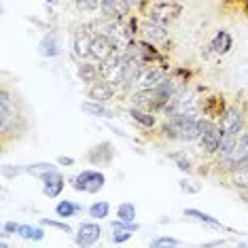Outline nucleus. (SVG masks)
<instances>
[{
	"instance_id": "obj_1",
	"label": "nucleus",
	"mask_w": 248,
	"mask_h": 248,
	"mask_svg": "<svg viewBox=\"0 0 248 248\" xmlns=\"http://www.w3.org/2000/svg\"><path fill=\"white\" fill-rule=\"evenodd\" d=\"M163 136L178 142H191L200 138V125H197L195 115L191 112H176L170 115V121L163 125Z\"/></svg>"
},
{
	"instance_id": "obj_2",
	"label": "nucleus",
	"mask_w": 248,
	"mask_h": 248,
	"mask_svg": "<svg viewBox=\"0 0 248 248\" xmlns=\"http://www.w3.org/2000/svg\"><path fill=\"white\" fill-rule=\"evenodd\" d=\"M26 127L24 115L17 108V100L11 98L7 89L0 92V132H2V140L7 142L11 132H21Z\"/></svg>"
},
{
	"instance_id": "obj_3",
	"label": "nucleus",
	"mask_w": 248,
	"mask_h": 248,
	"mask_svg": "<svg viewBox=\"0 0 248 248\" xmlns=\"http://www.w3.org/2000/svg\"><path fill=\"white\" fill-rule=\"evenodd\" d=\"M197 125H200V146L204 149V153L217 155L218 146H221V138H223L221 125L210 119H197Z\"/></svg>"
},
{
	"instance_id": "obj_4",
	"label": "nucleus",
	"mask_w": 248,
	"mask_h": 248,
	"mask_svg": "<svg viewBox=\"0 0 248 248\" xmlns=\"http://www.w3.org/2000/svg\"><path fill=\"white\" fill-rule=\"evenodd\" d=\"M70 183L77 191H83V193H98V191L104 189L106 176L98 170H83V172H78L75 178H70Z\"/></svg>"
},
{
	"instance_id": "obj_5",
	"label": "nucleus",
	"mask_w": 248,
	"mask_h": 248,
	"mask_svg": "<svg viewBox=\"0 0 248 248\" xmlns=\"http://www.w3.org/2000/svg\"><path fill=\"white\" fill-rule=\"evenodd\" d=\"M129 9H132V4L127 0H102L100 2V17L117 21V19L127 17Z\"/></svg>"
},
{
	"instance_id": "obj_6",
	"label": "nucleus",
	"mask_w": 248,
	"mask_h": 248,
	"mask_svg": "<svg viewBox=\"0 0 248 248\" xmlns=\"http://www.w3.org/2000/svg\"><path fill=\"white\" fill-rule=\"evenodd\" d=\"M115 41L104 34V32H100V34L93 36V43H92V53H89V58L98 60V62H104L106 58H110L112 53H115Z\"/></svg>"
},
{
	"instance_id": "obj_7",
	"label": "nucleus",
	"mask_w": 248,
	"mask_h": 248,
	"mask_svg": "<svg viewBox=\"0 0 248 248\" xmlns=\"http://www.w3.org/2000/svg\"><path fill=\"white\" fill-rule=\"evenodd\" d=\"M140 34H142V41L151 43V45H163L168 41V30L166 26L159 24V21H146V24L140 26Z\"/></svg>"
},
{
	"instance_id": "obj_8",
	"label": "nucleus",
	"mask_w": 248,
	"mask_h": 248,
	"mask_svg": "<svg viewBox=\"0 0 248 248\" xmlns=\"http://www.w3.org/2000/svg\"><path fill=\"white\" fill-rule=\"evenodd\" d=\"M218 125H221L223 134H235V136H238L242 132V127H244V119H242V112L238 106H231V108L225 110Z\"/></svg>"
},
{
	"instance_id": "obj_9",
	"label": "nucleus",
	"mask_w": 248,
	"mask_h": 248,
	"mask_svg": "<svg viewBox=\"0 0 248 248\" xmlns=\"http://www.w3.org/2000/svg\"><path fill=\"white\" fill-rule=\"evenodd\" d=\"M246 157H248V132H240L238 140H235V144H233V149H231V153L223 159V163L235 168L240 161H244Z\"/></svg>"
},
{
	"instance_id": "obj_10",
	"label": "nucleus",
	"mask_w": 248,
	"mask_h": 248,
	"mask_svg": "<svg viewBox=\"0 0 248 248\" xmlns=\"http://www.w3.org/2000/svg\"><path fill=\"white\" fill-rule=\"evenodd\" d=\"M100 235H102V227L98 223H81V227L75 235V242L78 246H92L100 240Z\"/></svg>"
},
{
	"instance_id": "obj_11",
	"label": "nucleus",
	"mask_w": 248,
	"mask_h": 248,
	"mask_svg": "<svg viewBox=\"0 0 248 248\" xmlns=\"http://www.w3.org/2000/svg\"><path fill=\"white\" fill-rule=\"evenodd\" d=\"M112 157H115V149H112L110 142H100L95 144L93 149H89L87 159L93 163V166H110Z\"/></svg>"
},
{
	"instance_id": "obj_12",
	"label": "nucleus",
	"mask_w": 248,
	"mask_h": 248,
	"mask_svg": "<svg viewBox=\"0 0 248 248\" xmlns=\"http://www.w3.org/2000/svg\"><path fill=\"white\" fill-rule=\"evenodd\" d=\"M43 193L49 197V200H55V197L62 195V191H64L66 187V180L64 176L55 170V172H49L47 176H43Z\"/></svg>"
},
{
	"instance_id": "obj_13",
	"label": "nucleus",
	"mask_w": 248,
	"mask_h": 248,
	"mask_svg": "<svg viewBox=\"0 0 248 248\" xmlns=\"http://www.w3.org/2000/svg\"><path fill=\"white\" fill-rule=\"evenodd\" d=\"M92 43H93V34L87 28H78L75 32V53L81 60L89 58V53H92Z\"/></svg>"
},
{
	"instance_id": "obj_14",
	"label": "nucleus",
	"mask_w": 248,
	"mask_h": 248,
	"mask_svg": "<svg viewBox=\"0 0 248 248\" xmlns=\"http://www.w3.org/2000/svg\"><path fill=\"white\" fill-rule=\"evenodd\" d=\"M112 231H115V233H112V242H115V244H123V242H127L138 231V225L125 223V221H121V218H117V221H112Z\"/></svg>"
},
{
	"instance_id": "obj_15",
	"label": "nucleus",
	"mask_w": 248,
	"mask_h": 248,
	"mask_svg": "<svg viewBox=\"0 0 248 248\" xmlns=\"http://www.w3.org/2000/svg\"><path fill=\"white\" fill-rule=\"evenodd\" d=\"M115 89L108 81H95L92 87L87 89V95L92 100H95V102H108V100H112V95H115Z\"/></svg>"
},
{
	"instance_id": "obj_16",
	"label": "nucleus",
	"mask_w": 248,
	"mask_h": 248,
	"mask_svg": "<svg viewBox=\"0 0 248 248\" xmlns=\"http://www.w3.org/2000/svg\"><path fill=\"white\" fill-rule=\"evenodd\" d=\"M180 13V7L178 4H159V7H155L153 11L149 13V17L153 21H159V24L166 26L170 19H174L176 15Z\"/></svg>"
},
{
	"instance_id": "obj_17",
	"label": "nucleus",
	"mask_w": 248,
	"mask_h": 248,
	"mask_svg": "<svg viewBox=\"0 0 248 248\" xmlns=\"http://www.w3.org/2000/svg\"><path fill=\"white\" fill-rule=\"evenodd\" d=\"M163 78H166L163 68H146V70H142V75L138 78V85H140V89H153L155 85H159Z\"/></svg>"
},
{
	"instance_id": "obj_18",
	"label": "nucleus",
	"mask_w": 248,
	"mask_h": 248,
	"mask_svg": "<svg viewBox=\"0 0 248 248\" xmlns=\"http://www.w3.org/2000/svg\"><path fill=\"white\" fill-rule=\"evenodd\" d=\"M231 45H233V38H231L229 32H225V30H218L217 34H214L212 38V43H210V47H212V51L214 53H218V55H225L231 49Z\"/></svg>"
},
{
	"instance_id": "obj_19",
	"label": "nucleus",
	"mask_w": 248,
	"mask_h": 248,
	"mask_svg": "<svg viewBox=\"0 0 248 248\" xmlns=\"http://www.w3.org/2000/svg\"><path fill=\"white\" fill-rule=\"evenodd\" d=\"M100 66H95V64H92V62H83L81 66H78V78H81L85 85H93L95 81L100 78Z\"/></svg>"
},
{
	"instance_id": "obj_20",
	"label": "nucleus",
	"mask_w": 248,
	"mask_h": 248,
	"mask_svg": "<svg viewBox=\"0 0 248 248\" xmlns=\"http://www.w3.org/2000/svg\"><path fill=\"white\" fill-rule=\"evenodd\" d=\"M127 115L132 117L134 121H138L142 127H155V123H157V119H155V115L151 110H144V108H138V106H134V108H129L127 110Z\"/></svg>"
},
{
	"instance_id": "obj_21",
	"label": "nucleus",
	"mask_w": 248,
	"mask_h": 248,
	"mask_svg": "<svg viewBox=\"0 0 248 248\" xmlns=\"http://www.w3.org/2000/svg\"><path fill=\"white\" fill-rule=\"evenodd\" d=\"M183 214H185V217H189V218H195V221H200V223L208 225V227H214V229H223V225L218 223V218L210 217V214H208V212H202V210H197V208H187V210H185Z\"/></svg>"
},
{
	"instance_id": "obj_22",
	"label": "nucleus",
	"mask_w": 248,
	"mask_h": 248,
	"mask_svg": "<svg viewBox=\"0 0 248 248\" xmlns=\"http://www.w3.org/2000/svg\"><path fill=\"white\" fill-rule=\"evenodd\" d=\"M81 110L87 112V115H92V117H104V119H110V117H115V115H112V110H108L104 106V102H95V100L83 102L81 104Z\"/></svg>"
},
{
	"instance_id": "obj_23",
	"label": "nucleus",
	"mask_w": 248,
	"mask_h": 248,
	"mask_svg": "<svg viewBox=\"0 0 248 248\" xmlns=\"http://www.w3.org/2000/svg\"><path fill=\"white\" fill-rule=\"evenodd\" d=\"M38 51H41V55H45V58H55V55H60V43H58V36L55 34H47L41 41V47H38Z\"/></svg>"
},
{
	"instance_id": "obj_24",
	"label": "nucleus",
	"mask_w": 248,
	"mask_h": 248,
	"mask_svg": "<svg viewBox=\"0 0 248 248\" xmlns=\"http://www.w3.org/2000/svg\"><path fill=\"white\" fill-rule=\"evenodd\" d=\"M81 210H83V206H78V204H75V202H70V200H62V202H58V206H55V214H58L60 218L77 217Z\"/></svg>"
},
{
	"instance_id": "obj_25",
	"label": "nucleus",
	"mask_w": 248,
	"mask_h": 248,
	"mask_svg": "<svg viewBox=\"0 0 248 248\" xmlns=\"http://www.w3.org/2000/svg\"><path fill=\"white\" fill-rule=\"evenodd\" d=\"M49 172H55V166L49 161H36V163L26 166V174H30V176H34V178H43V176H47Z\"/></svg>"
},
{
	"instance_id": "obj_26",
	"label": "nucleus",
	"mask_w": 248,
	"mask_h": 248,
	"mask_svg": "<svg viewBox=\"0 0 248 248\" xmlns=\"http://www.w3.org/2000/svg\"><path fill=\"white\" fill-rule=\"evenodd\" d=\"M17 235L21 240H34V242H41L45 238V231L43 227H36V225H21Z\"/></svg>"
},
{
	"instance_id": "obj_27",
	"label": "nucleus",
	"mask_w": 248,
	"mask_h": 248,
	"mask_svg": "<svg viewBox=\"0 0 248 248\" xmlns=\"http://www.w3.org/2000/svg\"><path fill=\"white\" fill-rule=\"evenodd\" d=\"M108 212H110L108 202H95V204H92L87 208V214L93 218V221H102V218L108 217Z\"/></svg>"
},
{
	"instance_id": "obj_28",
	"label": "nucleus",
	"mask_w": 248,
	"mask_h": 248,
	"mask_svg": "<svg viewBox=\"0 0 248 248\" xmlns=\"http://www.w3.org/2000/svg\"><path fill=\"white\" fill-rule=\"evenodd\" d=\"M117 218H121V221H125V223H134L136 221V206H134L132 202L119 204L117 206Z\"/></svg>"
},
{
	"instance_id": "obj_29",
	"label": "nucleus",
	"mask_w": 248,
	"mask_h": 248,
	"mask_svg": "<svg viewBox=\"0 0 248 248\" xmlns=\"http://www.w3.org/2000/svg\"><path fill=\"white\" fill-rule=\"evenodd\" d=\"M231 180H233V185L235 187H240V189H246L248 187V168H233V174H231Z\"/></svg>"
},
{
	"instance_id": "obj_30",
	"label": "nucleus",
	"mask_w": 248,
	"mask_h": 248,
	"mask_svg": "<svg viewBox=\"0 0 248 248\" xmlns=\"http://www.w3.org/2000/svg\"><path fill=\"white\" fill-rule=\"evenodd\" d=\"M168 157H170V159H172L174 163H176V168H178V170H183V172H187V174H189L191 170H193V168H191L189 157L185 155V151H180V153H170Z\"/></svg>"
},
{
	"instance_id": "obj_31",
	"label": "nucleus",
	"mask_w": 248,
	"mask_h": 248,
	"mask_svg": "<svg viewBox=\"0 0 248 248\" xmlns=\"http://www.w3.org/2000/svg\"><path fill=\"white\" fill-rule=\"evenodd\" d=\"M100 2H102V0H75L77 9L83 11V13H93V11H98Z\"/></svg>"
},
{
	"instance_id": "obj_32",
	"label": "nucleus",
	"mask_w": 248,
	"mask_h": 248,
	"mask_svg": "<svg viewBox=\"0 0 248 248\" xmlns=\"http://www.w3.org/2000/svg\"><path fill=\"white\" fill-rule=\"evenodd\" d=\"M41 225H43V227L60 229V231H64V233H72V227L68 223H60V221H53V218H41Z\"/></svg>"
},
{
	"instance_id": "obj_33",
	"label": "nucleus",
	"mask_w": 248,
	"mask_h": 248,
	"mask_svg": "<svg viewBox=\"0 0 248 248\" xmlns=\"http://www.w3.org/2000/svg\"><path fill=\"white\" fill-rule=\"evenodd\" d=\"M21 172H26V166H11V163H4L2 166V176L4 178H15V176H19Z\"/></svg>"
},
{
	"instance_id": "obj_34",
	"label": "nucleus",
	"mask_w": 248,
	"mask_h": 248,
	"mask_svg": "<svg viewBox=\"0 0 248 248\" xmlns=\"http://www.w3.org/2000/svg\"><path fill=\"white\" fill-rule=\"evenodd\" d=\"M180 242L176 238H170V235H161V238H155L151 242V246L153 248H163V246H178Z\"/></svg>"
},
{
	"instance_id": "obj_35",
	"label": "nucleus",
	"mask_w": 248,
	"mask_h": 248,
	"mask_svg": "<svg viewBox=\"0 0 248 248\" xmlns=\"http://www.w3.org/2000/svg\"><path fill=\"white\" fill-rule=\"evenodd\" d=\"M19 227H21L19 223H15V221H7V223L2 225V235H4V238H7V235H15V233L19 231Z\"/></svg>"
},
{
	"instance_id": "obj_36",
	"label": "nucleus",
	"mask_w": 248,
	"mask_h": 248,
	"mask_svg": "<svg viewBox=\"0 0 248 248\" xmlns=\"http://www.w3.org/2000/svg\"><path fill=\"white\" fill-rule=\"evenodd\" d=\"M193 183V180H187V178H183L178 183V187L185 191V193H200V187H197V185H191Z\"/></svg>"
},
{
	"instance_id": "obj_37",
	"label": "nucleus",
	"mask_w": 248,
	"mask_h": 248,
	"mask_svg": "<svg viewBox=\"0 0 248 248\" xmlns=\"http://www.w3.org/2000/svg\"><path fill=\"white\" fill-rule=\"evenodd\" d=\"M58 163H60V166L70 168V166H75V159H72V157H66V155H60L58 157Z\"/></svg>"
},
{
	"instance_id": "obj_38",
	"label": "nucleus",
	"mask_w": 248,
	"mask_h": 248,
	"mask_svg": "<svg viewBox=\"0 0 248 248\" xmlns=\"http://www.w3.org/2000/svg\"><path fill=\"white\" fill-rule=\"evenodd\" d=\"M221 244H223V242H221V240H214V242H208V244H206V246H221Z\"/></svg>"
},
{
	"instance_id": "obj_39",
	"label": "nucleus",
	"mask_w": 248,
	"mask_h": 248,
	"mask_svg": "<svg viewBox=\"0 0 248 248\" xmlns=\"http://www.w3.org/2000/svg\"><path fill=\"white\" fill-rule=\"evenodd\" d=\"M127 2H129V4H132V7H138V4H140V2H142V0H127Z\"/></svg>"
}]
</instances>
